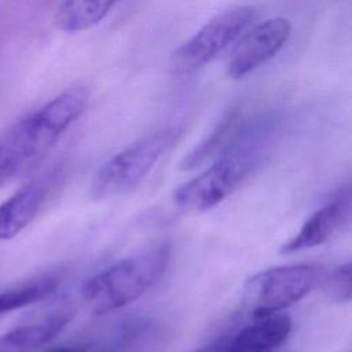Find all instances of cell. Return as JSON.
Instances as JSON below:
<instances>
[{
	"mask_svg": "<svg viewBox=\"0 0 352 352\" xmlns=\"http://www.w3.org/2000/svg\"><path fill=\"white\" fill-rule=\"evenodd\" d=\"M44 352H117V351L110 344L88 341V342L62 344V345L48 348Z\"/></svg>",
	"mask_w": 352,
	"mask_h": 352,
	"instance_id": "16",
	"label": "cell"
},
{
	"mask_svg": "<svg viewBox=\"0 0 352 352\" xmlns=\"http://www.w3.org/2000/svg\"><path fill=\"white\" fill-rule=\"evenodd\" d=\"M351 213L352 195L351 187L346 186L330 202L308 217L300 231L280 248V253L289 254L311 249L330 241L349 223Z\"/></svg>",
	"mask_w": 352,
	"mask_h": 352,
	"instance_id": "8",
	"label": "cell"
},
{
	"mask_svg": "<svg viewBox=\"0 0 352 352\" xmlns=\"http://www.w3.org/2000/svg\"><path fill=\"white\" fill-rule=\"evenodd\" d=\"M120 0H60L54 26L63 33H80L96 26Z\"/></svg>",
	"mask_w": 352,
	"mask_h": 352,
	"instance_id": "13",
	"label": "cell"
},
{
	"mask_svg": "<svg viewBox=\"0 0 352 352\" xmlns=\"http://www.w3.org/2000/svg\"><path fill=\"white\" fill-rule=\"evenodd\" d=\"M169 257L170 246L161 243L124 258L91 276L81 289L82 297L96 314L118 309L139 298L162 276Z\"/></svg>",
	"mask_w": 352,
	"mask_h": 352,
	"instance_id": "3",
	"label": "cell"
},
{
	"mask_svg": "<svg viewBox=\"0 0 352 352\" xmlns=\"http://www.w3.org/2000/svg\"><path fill=\"white\" fill-rule=\"evenodd\" d=\"M182 133L183 129L179 126L162 128L113 155L95 173L89 188L91 195L104 199L132 190L180 139Z\"/></svg>",
	"mask_w": 352,
	"mask_h": 352,
	"instance_id": "4",
	"label": "cell"
},
{
	"mask_svg": "<svg viewBox=\"0 0 352 352\" xmlns=\"http://www.w3.org/2000/svg\"><path fill=\"white\" fill-rule=\"evenodd\" d=\"M230 338L217 342V352H274L289 337L292 320L282 314L256 318Z\"/></svg>",
	"mask_w": 352,
	"mask_h": 352,
	"instance_id": "9",
	"label": "cell"
},
{
	"mask_svg": "<svg viewBox=\"0 0 352 352\" xmlns=\"http://www.w3.org/2000/svg\"><path fill=\"white\" fill-rule=\"evenodd\" d=\"M69 320V312H63L38 323L18 326L0 336V352H37L54 340Z\"/></svg>",
	"mask_w": 352,
	"mask_h": 352,
	"instance_id": "12",
	"label": "cell"
},
{
	"mask_svg": "<svg viewBox=\"0 0 352 352\" xmlns=\"http://www.w3.org/2000/svg\"><path fill=\"white\" fill-rule=\"evenodd\" d=\"M292 23L287 18L272 16L250 29L236 45L227 63V74L239 80L272 59L287 43Z\"/></svg>",
	"mask_w": 352,
	"mask_h": 352,
	"instance_id": "7",
	"label": "cell"
},
{
	"mask_svg": "<svg viewBox=\"0 0 352 352\" xmlns=\"http://www.w3.org/2000/svg\"><path fill=\"white\" fill-rule=\"evenodd\" d=\"M324 294L337 302H348L352 297V267L345 263L334 268L329 275L322 279Z\"/></svg>",
	"mask_w": 352,
	"mask_h": 352,
	"instance_id": "15",
	"label": "cell"
},
{
	"mask_svg": "<svg viewBox=\"0 0 352 352\" xmlns=\"http://www.w3.org/2000/svg\"><path fill=\"white\" fill-rule=\"evenodd\" d=\"M318 264H290L253 275L243 287V301L254 318L276 314L305 297L323 279Z\"/></svg>",
	"mask_w": 352,
	"mask_h": 352,
	"instance_id": "5",
	"label": "cell"
},
{
	"mask_svg": "<svg viewBox=\"0 0 352 352\" xmlns=\"http://www.w3.org/2000/svg\"><path fill=\"white\" fill-rule=\"evenodd\" d=\"M58 275H41L0 293V316L25 308L51 296L59 286Z\"/></svg>",
	"mask_w": 352,
	"mask_h": 352,
	"instance_id": "14",
	"label": "cell"
},
{
	"mask_svg": "<svg viewBox=\"0 0 352 352\" xmlns=\"http://www.w3.org/2000/svg\"><path fill=\"white\" fill-rule=\"evenodd\" d=\"M256 10L250 6L228 8L208 21L191 38L173 51L169 69L186 76L204 67L230 47L250 25Z\"/></svg>",
	"mask_w": 352,
	"mask_h": 352,
	"instance_id": "6",
	"label": "cell"
},
{
	"mask_svg": "<svg viewBox=\"0 0 352 352\" xmlns=\"http://www.w3.org/2000/svg\"><path fill=\"white\" fill-rule=\"evenodd\" d=\"M85 87H70L37 110L15 121L0 136V190L12 179L34 169L63 132L88 106Z\"/></svg>",
	"mask_w": 352,
	"mask_h": 352,
	"instance_id": "2",
	"label": "cell"
},
{
	"mask_svg": "<svg viewBox=\"0 0 352 352\" xmlns=\"http://www.w3.org/2000/svg\"><path fill=\"white\" fill-rule=\"evenodd\" d=\"M47 195L41 180H32L0 204V241L16 236L38 213Z\"/></svg>",
	"mask_w": 352,
	"mask_h": 352,
	"instance_id": "10",
	"label": "cell"
},
{
	"mask_svg": "<svg viewBox=\"0 0 352 352\" xmlns=\"http://www.w3.org/2000/svg\"><path fill=\"white\" fill-rule=\"evenodd\" d=\"M192 352H217V342L210 344V345L204 346V348H199V349H195Z\"/></svg>",
	"mask_w": 352,
	"mask_h": 352,
	"instance_id": "17",
	"label": "cell"
},
{
	"mask_svg": "<svg viewBox=\"0 0 352 352\" xmlns=\"http://www.w3.org/2000/svg\"><path fill=\"white\" fill-rule=\"evenodd\" d=\"M243 111L238 104L230 106L219 118L210 133L201 140L180 162V169L191 170L217 157L232 142L243 122Z\"/></svg>",
	"mask_w": 352,
	"mask_h": 352,
	"instance_id": "11",
	"label": "cell"
},
{
	"mask_svg": "<svg viewBox=\"0 0 352 352\" xmlns=\"http://www.w3.org/2000/svg\"><path fill=\"white\" fill-rule=\"evenodd\" d=\"M278 128L275 113L245 118L214 162L175 191V204L188 212H205L224 201L261 165L275 143Z\"/></svg>",
	"mask_w": 352,
	"mask_h": 352,
	"instance_id": "1",
	"label": "cell"
}]
</instances>
